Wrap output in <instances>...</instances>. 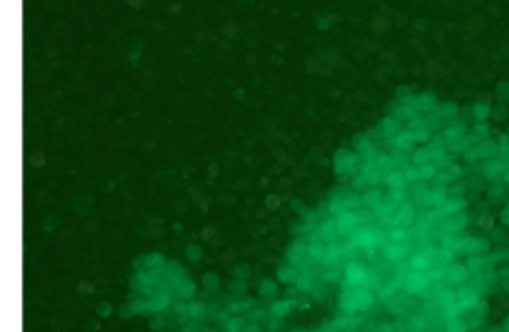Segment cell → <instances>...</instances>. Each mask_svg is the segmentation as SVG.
I'll return each instance as SVG.
<instances>
[{
  "mask_svg": "<svg viewBox=\"0 0 509 332\" xmlns=\"http://www.w3.org/2000/svg\"><path fill=\"white\" fill-rule=\"evenodd\" d=\"M497 92H499V94H497V98H499V100H503V102H507V100H509V84H507V82L499 84V86H497Z\"/></svg>",
  "mask_w": 509,
  "mask_h": 332,
  "instance_id": "32",
  "label": "cell"
},
{
  "mask_svg": "<svg viewBox=\"0 0 509 332\" xmlns=\"http://www.w3.org/2000/svg\"><path fill=\"white\" fill-rule=\"evenodd\" d=\"M291 310H293V302L291 300H277L271 306V314L275 318H285V316H289Z\"/></svg>",
  "mask_w": 509,
  "mask_h": 332,
  "instance_id": "17",
  "label": "cell"
},
{
  "mask_svg": "<svg viewBox=\"0 0 509 332\" xmlns=\"http://www.w3.org/2000/svg\"><path fill=\"white\" fill-rule=\"evenodd\" d=\"M412 165H424V163H430L432 161V157H430V151H428V147H418V149H414V153H412Z\"/></svg>",
  "mask_w": 509,
  "mask_h": 332,
  "instance_id": "22",
  "label": "cell"
},
{
  "mask_svg": "<svg viewBox=\"0 0 509 332\" xmlns=\"http://www.w3.org/2000/svg\"><path fill=\"white\" fill-rule=\"evenodd\" d=\"M342 201H344V207H346L348 211H356V209L362 207V199H360L358 193H350V195L342 197Z\"/></svg>",
  "mask_w": 509,
  "mask_h": 332,
  "instance_id": "23",
  "label": "cell"
},
{
  "mask_svg": "<svg viewBox=\"0 0 509 332\" xmlns=\"http://www.w3.org/2000/svg\"><path fill=\"white\" fill-rule=\"evenodd\" d=\"M469 145H471V143H469V137H465V135H463V137H459V139H456V141L448 143V149H450V151H454V153H458V151H459V153H463Z\"/></svg>",
  "mask_w": 509,
  "mask_h": 332,
  "instance_id": "24",
  "label": "cell"
},
{
  "mask_svg": "<svg viewBox=\"0 0 509 332\" xmlns=\"http://www.w3.org/2000/svg\"><path fill=\"white\" fill-rule=\"evenodd\" d=\"M374 169H378L380 173H390L394 169V157L390 155H378L376 161H374Z\"/></svg>",
  "mask_w": 509,
  "mask_h": 332,
  "instance_id": "15",
  "label": "cell"
},
{
  "mask_svg": "<svg viewBox=\"0 0 509 332\" xmlns=\"http://www.w3.org/2000/svg\"><path fill=\"white\" fill-rule=\"evenodd\" d=\"M414 205H416V207H422V209L432 207V203H430V189H428V187L416 189V193H414Z\"/></svg>",
  "mask_w": 509,
  "mask_h": 332,
  "instance_id": "21",
  "label": "cell"
},
{
  "mask_svg": "<svg viewBox=\"0 0 509 332\" xmlns=\"http://www.w3.org/2000/svg\"><path fill=\"white\" fill-rule=\"evenodd\" d=\"M467 207V201L463 197H448L446 203L442 205V211L450 217V215H458V213H463Z\"/></svg>",
  "mask_w": 509,
  "mask_h": 332,
  "instance_id": "11",
  "label": "cell"
},
{
  "mask_svg": "<svg viewBox=\"0 0 509 332\" xmlns=\"http://www.w3.org/2000/svg\"><path fill=\"white\" fill-rule=\"evenodd\" d=\"M505 169H507V171H509V159H507V163H505Z\"/></svg>",
  "mask_w": 509,
  "mask_h": 332,
  "instance_id": "38",
  "label": "cell"
},
{
  "mask_svg": "<svg viewBox=\"0 0 509 332\" xmlns=\"http://www.w3.org/2000/svg\"><path fill=\"white\" fill-rule=\"evenodd\" d=\"M436 173H438V167L430 161V163H424V165H418V181H430V179H436Z\"/></svg>",
  "mask_w": 509,
  "mask_h": 332,
  "instance_id": "19",
  "label": "cell"
},
{
  "mask_svg": "<svg viewBox=\"0 0 509 332\" xmlns=\"http://www.w3.org/2000/svg\"><path fill=\"white\" fill-rule=\"evenodd\" d=\"M501 177H503V181H505V183L509 185V171H507V169L503 171V175H501Z\"/></svg>",
  "mask_w": 509,
  "mask_h": 332,
  "instance_id": "37",
  "label": "cell"
},
{
  "mask_svg": "<svg viewBox=\"0 0 509 332\" xmlns=\"http://www.w3.org/2000/svg\"><path fill=\"white\" fill-rule=\"evenodd\" d=\"M416 223V205L412 203V201H404V203H400L398 207H396V211H394V217H392V221H390V225H394V227H402V229H410L412 225Z\"/></svg>",
  "mask_w": 509,
  "mask_h": 332,
  "instance_id": "1",
  "label": "cell"
},
{
  "mask_svg": "<svg viewBox=\"0 0 509 332\" xmlns=\"http://www.w3.org/2000/svg\"><path fill=\"white\" fill-rule=\"evenodd\" d=\"M448 197L450 195H448V187L446 185H436L434 189H430V203H432L434 209H440L446 203Z\"/></svg>",
  "mask_w": 509,
  "mask_h": 332,
  "instance_id": "13",
  "label": "cell"
},
{
  "mask_svg": "<svg viewBox=\"0 0 509 332\" xmlns=\"http://www.w3.org/2000/svg\"><path fill=\"white\" fill-rule=\"evenodd\" d=\"M461 155H463V161H465V163H475V161H479V151H477V145H473V147L469 145V147H467V149H465Z\"/></svg>",
  "mask_w": 509,
  "mask_h": 332,
  "instance_id": "27",
  "label": "cell"
},
{
  "mask_svg": "<svg viewBox=\"0 0 509 332\" xmlns=\"http://www.w3.org/2000/svg\"><path fill=\"white\" fill-rule=\"evenodd\" d=\"M507 133H509V131H507Z\"/></svg>",
  "mask_w": 509,
  "mask_h": 332,
  "instance_id": "39",
  "label": "cell"
},
{
  "mask_svg": "<svg viewBox=\"0 0 509 332\" xmlns=\"http://www.w3.org/2000/svg\"><path fill=\"white\" fill-rule=\"evenodd\" d=\"M469 277H471V273H469L467 267L461 265V263H452V265H448V269H446V280H448L450 284L467 282Z\"/></svg>",
  "mask_w": 509,
  "mask_h": 332,
  "instance_id": "5",
  "label": "cell"
},
{
  "mask_svg": "<svg viewBox=\"0 0 509 332\" xmlns=\"http://www.w3.org/2000/svg\"><path fill=\"white\" fill-rule=\"evenodd\" d=\"M467 320L461 316H452L446 320V332H467Z\"/></svg>",
  "mask_w": 509,
  "mask_h": 332,
  "instance_id": "18",
  "label": "cell"
},
{
  "mask_svg": "<svg viewBox=\"0 0 509 332\" xmlns=\"http://www.w3.org/2000/svg\"><path fill=\"white\" fill-rule=\"evenodd\" d=\"M438 115L440 117H454V115H458V106L456 104H444L442 110H438Z\"/></svg>",
  "mask_w": 509,
  "mask_h": 332,
  "instance_id": "28",
  "label": "cell"
},
{
  "mask_svg": "<svg viewBox=\"0 0 509 332\" xmlns=\"http://www.w3.org/2000/svg\"><path fill=\"white\" fill-rule=\"evenodd\" d=\"M356 227H358V219H356V213H354V211L344 209L342 213L334 215V229H336V235L348 237Z\"/></svg>",
  "mask_w": 509,
  "mask_h": 332,
  "instance_id": "3",
  "label": "cell"
},
{
  "mask_svg": "<svg viewBox=\"0 0 509 332\" xmlns=\"http://www.w3.org/2000/svg\"><path fill=\"white\" fill-rule=\"evenodd\" d=\"M477 151H479V159H493V157H497V143L485 139L477 145Z\"/></svg>",
  "mask_w": 509,
  "mask_h": 332,
  "instance_id": "14",
  "label": "cell"
},
{
  "mask_svg": "<svg viewBox=\"0 0 509 332\" xmlns=\"http://www.w3.org/2000/svg\"><path fill=\"white\" fill-rule=\"evenodd\" d=\"M491 113H493L497 119H503V117H507V108H505V106H497L495 110H491Z\"/></svg>",
  "mask_w": 509,
  "mask_h": 332,
  "instance_id": "35",
  "label": "cell"
},
{
  "mask_svg": "<svg viewBox=\"0 0 509 332\" xmlns=\"http://www.w3.org/2000/svg\"><path fill=\"white\" fill-rule=\"evenodd\" d=\"M465 131H467V125H465L463 121H459V119L450 121V125H448V127H446V131H444V143L448 145V143H452V141H456V139L463 137V135H465Z\"/></svg>",
  "mask_w": 509,
  "mask_h": 332,
  "instance_id": "8",
  "label": "cell"
},
{
  "mask_svg": "<svg viewBox=\"0 0 509 332\" xmlns=\"http://www.w3.org/2000/svg\"><path fill=\"white\" fill-rule=\"evenodd\" d=\"M465 191H467V189H465V183H456V185H452V187L448 189V195H452V197H463Z\"/></svg>",
  "mask_w": 509,
  "mask_h": 332,
  "instance_id": "31",
  "label": "cell"
},
{
  "mask_svg": "<svg viewBox=\"0 0 509 332\" xmlns=\"http://www.w3.org/2000/svg\"><path fill=\"white\" fill-rule=\"evenodd\" d=\"M402 175H404L406 183H414V181H418V167L416 165H406L402 169Z\"/></svg>",
  "mask_w": 509,
  "mask_h": 332,
  "instance_id": "25",
  "label": "cell"
},
{
  "mask_svg": "<svg viewBox=\"0 0 509 332\" xmlns=\"http://www.w3.org/2000/svg\"><path fill=\"white\" fill-rule=\"evenodd\" d=\"M366 275H368V269H366L364 265H360V263H356V261L348 263L346 269H344L346 286H352V288H354V286H360V284L364 282Z\"/></svg>",
  "mask_w": 509,
  "mask_h": 332,
  "instance_id": "4",
  "label": "cell"
},
{
  "mask_svg": "<svg viewBox=\"0 0 509 332\" xmlns=\"http://www.w3.org/2000/svg\"><path fill=\"white\" fill-rule=\"evenodd\" d=\"M362 199V207H366V209H370V211H376L382 203H384V195H382V191L380 189H366V193L360 197Z\"/></svg>",
  "mask_w": 509,
  "mask_h": 332,
  "instance_id": "9",
  "label": "cell"
},
{
  "mask_svg": "<svg viewBox=\"0 0 509 332\" xmlns=\"http://www.w3.org/2000/svg\"><path fill=\"white\" fill-rule=\"evenodd\" d=\"M505 171V161L501 157H493V159H485V163L481 165V175L485 179H497L499 175H503Z\"/></svg>",
  "mask_w": 509,
  "mask_h": 332,
  "instance_id": "6",
  "label": "cell"
},
{
  "mask_svg": "<svg viewBox=\"0 0 509 332\" xmlns=\"http://www.w3.org/2000/svg\"><path fill=\"white\" fill-rule=\"evenodd\" d=\"M414 139H416V143H426V141H430L432 139V131L424 125V127H418L416 131H414Z\"/></svg>",
  "mask_w": 509,
  "mask_h": 332,
  "instance_id": "26",
  "label": "cell"
},
{
  "mask_svg": "<svg viewBox=\"0 0 509 332\" xmlns=\"http://www.w3.org/2000/svg\"><path fill=\"white\" fill-rule=\"evenodd\" d=\"M394 145H396L400 151H410V149L416 145V139H414V131H410L408 127H406V129H400V131L396 133Z\"/></svg>",
  "mask_w": 509,
  "mask_h": 332,
  "instance_id": "10",
  "label": "cell"
},
{
  "mask_svg": "<svg viewBox=\"0 0 509 332\" xmlns=\"http://www.w3.org/2000/svg\"><path fill=\"white\" fill-rule=\"evenodd\" d=\"M261 294H271V292H275L277 290V284L273 282V280H265V282H261Z\"/></svg>",
  "mask_w": 509,
  "mask_h": 332,
  "instance_id": "33",
  "label": "cell"
},
{
  "mask_svg": "<svg viewBox=\"0 0 509 332\" xmlns=\"http://www.w3.org/2000/svg\"><path fill=\"white\" fill-rule=\"evenodd\" d=\"M384 183L390 187V191H404L406 189V179H404L400 169H392L390 173H386Z\"/></svg>",
  "mask_w": 509,
  "mask_h": 332,
  "instance_id": "12",
  "label": "cell"
},
{
  "mask_svg": "<svg viewBox=\"0 0 509 332\" xmlns=\"http://www.w3.org/2000/svg\"><path fill=\"white\" fill-rule=\"evenodd\" d=\"M352 187H354V189H368L370 185H368L366 175H364V173H358V175L352 179Z\"/></svg>",
  "mask_w": 509,
  "mask_h": 332,
  "instance_id": "30",
  "label": "cell"
},
{
  "mask_svg": "<svg viewBox=\"0 0 509 332\" xmlns=\"http://www.w3.org/2000/svg\"><path fill=\"white\" fill-rule=\"evenodd\" d=\"M358 153L350 151V149H340L336 151V159H334V165H336V171L340 173H356V167H358Z\"/></svg>",
  "mask_w": 509,
  "mask_h": 332,
  "instance_id": "2",
  "label": "cell"
},
{
  "mask_svg": "<svg viewBox=\"0 0 509 332\" xmlns=\"http://www.w3.org/2000/svg\"><path fill=\"white\" fill-rule=\"evenodd\" d=\"M461 177V167L458 163H446L442 169H438V173H436V179L440 181V183H454V181H458Z\"/></svg>",
  "mask_w": 509,
  "mask_h": 332,
  "instance_id": "7",
  "label": "cell"
},
{
  "mask_svg": "<svg viewBox=\"0 0 509 332\" xmlns=\"http://www.w3.org/2000/svg\"><path fill=\"white\" fill-rule=\"evenodd\" d=\"M471 133L477 135L479 139H487V121H477V123L471 127Z\"/></svg>",
  "mask_w": 509,
  "mask_h": 332,
  "instance_id": "29",
  "label": "cell"
},
{
  "mask_svg": "<svg viewBox=\"0 0 509 332\" xmlns=\"http://www.w3.org/2000/svg\"><path fill=\"white\" fill-rule=\"evenodd\" d=\"M487 197H489V199H501V197H503V189L497 187V185H493V187L487 189Z\"/></svg>",
  "mask_w": 509,
  "mask_h": 332,
  "instance_id": "34",
  "label": "cell"
},
{
  "mask_svg": "<svg viewBox=\"0 0 509 332\" xmlns=\"http://www.w3.org/2000/svg\"><path fill=\"white\" fill-rule=\"evenodd\" d=\"M400 119H396L394 115H390V117H384L380 121V129H382V133H384L386 137L388 135H392V133H398L400 131Z\"/></svg>",
  "mask_w": 509,
  "mask_h": 332,
  "instance_id": "16",
  "label": "cell"
},
{
  "mask_svg": "<svg viewBox=\"0 0 509 332\" xmlns=\"http://www.w3.org/2000/svg\"><path fill=\"white\" fill-rule=\"evenodd\" d=\"M471 115L475 117V121H487V117L491 115V108L487 104H483V102H477L471 108Z\"/></svg>",
  "mask_w": 509,
  "mask_h": 332,
  "instance_id": "20",
  "label": "cell"
},
{
  "mask_svg": "<svg viewBox=\"0 0 509 332\" xmlns=\"http://www.w3.org/2000/svg\"><path fill=\"white\" fill-rule=\"evenodd\" d=\"M499 219H501V223H503V225H509V205H507V207L501 211Z\"/></svg>",
  "mask_w": 509,
  "mask_h": 332,
  "instance_id": "36",
  "label": "cell"
}]
</instances>
